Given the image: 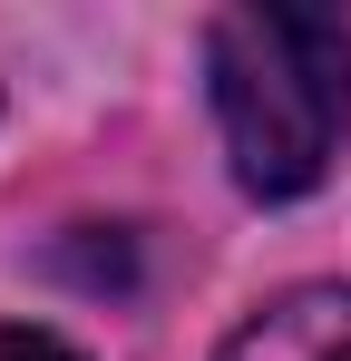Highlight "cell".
I'll use <instances>...</instances> for the list:
<instances>
[{
    "instance_id": "1",
    "label": "cell",
    "mask_w": 351,
    "mask_h": 361,
    "mask_svg": "<svg viewBox=\"0 0 351 361\" xmlns=\"http://www.w3.org/2000/svg\"><path fill=\"white\" fill-rule=\"evenodd\" d=\"M205 88L225 118L234 185L292 205L351 137V20L342 10H225L205 30Z\"/></svg>"
},
{
    "instance_id": "2",
    "label": "cell",
    "mask_w": 351,
    "mask_h": 361,
    "mask_svg": "<svg viewBox=\"0 0 351 361\" xmlns=\"http://www.w3.org/2000/svg\"><path fill=\"white\" fill-rule=\"evenodd\" d=\"M215 361H351V283H302L264 302Z\"/></svg>"
},
{
    "instance_id": "3",
    "label": "cell",
    "mask_w": 351,
    "mask_h": 361,
    "mask_svg": "<svg viewBox=\"0 0 351 361\" xmlns=\"http://www.w3.org/2000/svg\"><path fill=\"white\" fill-rule=\"evenodd\" d=\"M0 361H78V352H68L58 332H30V322H10V332H0Z\"/></svg>"
}]
</instances>
